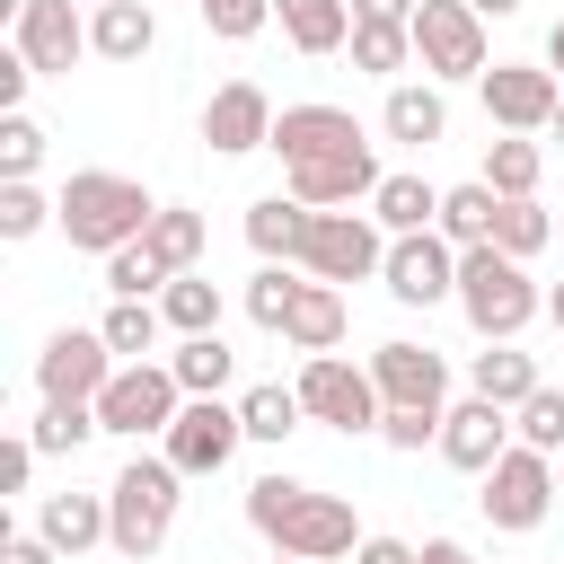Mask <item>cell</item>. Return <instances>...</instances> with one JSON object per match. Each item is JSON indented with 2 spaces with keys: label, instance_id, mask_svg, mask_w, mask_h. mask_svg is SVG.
Instances as JSON below:
<instances>
[{
  "label": "cell",
  "instance_id": "obj_1",
  "mask_svg": "<svg viewBox=\"0 0 564 564\" xmlns=\"http://www.w3.org/2000/svg\"><path fill=\"white\" fill-rule=\"evenodd\" d=\"M247 529L273 546V555H300V564H335V555H361V520L344 494H317L300 476H256L247 485Z\"/></svg>",
  "mask_w": 564,
  "mask_h": 564
},
{
  "label": "cell",
  "instance_id": "obj_2",
  "mask_svg": "<svg viewBox=\"0 0 564 564\" xmlns=\"http://www.w3.org/2000/svg\"><path fill=\"white\" fill-rule=\"evenodd\" d=\"M53 203H62V220H53V229H62L79 256L141 247V238H150V220H159L150 185H141V176H115V167H70V185H62Z\"/></svg>",
  "mask_w": 564,
  "mask_h": 564
},
{
  "label": "cell",
  "instance_id": "obj_3",
  "mask_svg": "<svg viewBox=\"0 0 564 564\" xmlns=\"http://www.w3.org/2000/svg\"><path fill=\"white\" fill-rule=\"evenodd\" d=\"M546 308V291L529 282V264L520 256H502V247H467L458 256V317L485 335V344H520V326Z\"/></svg>",
  "mask_w": 564,
  "mask_h": 564
},
{
  "label": "cell",
  "instance_id": "obj_4",
  "mask_svg": "<svg viewBox=\"0 0 564 564\" xmlns=\"http://www.w3.org/2000/svg\"><path fill=\"white\" fill-rule=\"evenodd\" d=\"M176 485H185V476H176L167 458H123V467H115V485H106V520H115V538H106V546H115L123 564H150V555L167 546L176 502H185Z\"/></svg>",
  "mask_w": 564,
  "mask_h": 564
},
{
  "label": "cell",
  "instance_id": "obj_5",
  "mask_svg": "<svg viewBox=\"0 0 564 564\" xmlns=\"http://www.w3.org/2000/svg\"><path fill=\"white\" fill-rule=\"evenodd\" d=\"M476 485H485V494H476V511H485L494 529H511V538H529V529L564 502V494H555V458H546V449H529V441H511Z\"/></svg>",
  "mask_w": 564,
  "mask_h": 564
},
{
  "label": "cell",
  "instance_id": "obj_6",
  "mask_svg": "<svg viewBox=\"0 0 564 564\" xmlns=\"http://www.w3.org/2000/svg\"><path fill=\"white\" fill-rule=\"evenodd\" d=\"M388 264V229L370 212H308V238H300V273L308 282H370Z\"/></svg>",
  "mask_w": 564,
  "mask_h": 564
},
{
  "label": "cell",
  "instance_id": "obj_7",
  "mask_svg": "<svg viewBox=\"0 0 564 564\" xmlns=\"http://www.w3.org/2000/svg\"><path fill=\"white\" fill-rule=\"evenodd\" d=\"M414 62H423L432 88H441V79H485V70H494L485 18H476L467 0H423V9H414Z\"/></svg>",
  "mask_w": 564,
  "mask_h": 564
},
{
  "label": "cell",
  "instance_id": "obj_8",
  "mask_svg": "<svg viewBox=\"0 0 564 564\" xmlns=\"http://www.w3.org/2000/svg\"><path fill=\"white\" fill-rule=\"evenodd\" d=\"M115 370H123V361L106 352L97 326H53L44 352H35V397H44V405H97Z\"/></svg>",
  "mask_w": 564,
  "mask_h": 564
},
{
  "label": "cell",
  "instance_id": "obj_9",
  "mask_svg": "<svg viewBox=\"0 0 564 564\" xmlns=\"http://www.w3.org/2000/svg\"><path fill=\"white\" fill-rule=\"evenodd\" d=\"M300 405H308V423H335V432H379V379H370V361H344V352H317V361H300Z\"/></svg>",
  "mask_w": 564,
  "mask_h": 564
},
{
  "label": "cell",
  "instance_id": "obj_10",
  "mask_svg": "<svg viewBox=\"0 0 564 564\" xmlns=\"http://www.w3.org/2000/svg\"><path fill=\"white\" fill-rule=\"evenodd\" d=\"M176 414H185V388H176V370H167V361H123V370L106 379V397H97V423H106V432H123V441L167 432Z\"/></svg>",
  "mask_w": 564,
  "mask_h": 564
},
{
  "label": "cell",
  "instance_id": "obj_11",
  "mask_svg": "<svg viewBox=\"0 0 564 564\" xmlns=\"http://www.w3.org/2000/svg\"><path fill=\"white\" fill-rule=\"evenodd\" d=\"M476 97H485V123L494 132H546L555 123V106H564V79L546 70V62H494L485 79H476Z\"/></svg>",
  "mask_w": 564,
  "mask_h": 564
},
{
  "label": "cell",
  "instance_id": "obj_12",
  "mask_svg": "<svg viewBox=\"0 0 564 564\" xmlns=\"http://www.w3.org/2000/svg\"><path fill=\"white\" fill-rule=\"evenodd\" d=\"M159 441H167L159 458H167L176 476H220V467L238 458L247 423H238V405H229V397H185V414H176Z\"/></svg>",
  "mask_w": 564,
  "mask_h": 564
},
{
  "label": "cell",
  "instance_id": "obj_13",
  "mask_svg": "<svg viewBox=\"0 0 564 564\" xmlns=\"http://www.w3.org/2000/svg\"><path fill=\"white\" fill-rule=\"evenodd\" d=\"M379 282H388V300H397V308L458 300V247H449L441 229H423V238H388V264H379Z\"/></svg>",
  "mask_w": 564,
  "mask_h": 564
},
{
  "label": "cell",
  "instance_id": "obj_14",
  "mask_svg": "<svg viewBox=\"0 0 564 564\" xmlns=\"http://www.w3.org/2000/svg\"><path fill=\"white\" fill-rule=\"evenodd\" d=\"M370 379H379V405H423V414H449V361L432 344H405L388 335L370 352Z\"/></svg>",
  "mask_w": 564,
  "mask_h": 564
},
{
  "label": "cell",
  "instance_id": "obj_15",
  "mask_svg": "<svg viewBox=\"0 0 564 564\" xmlns=\"http://www.w3.org/2000/svg\"><path fill=\"white\" fill-rule=\"evenodd\" d=\"M9 44L35 62V79H70V62L88 53V18H79V0H26Z\"/></svg>",
  "mask_w": 564,
  "mask_h": 564
},
{
  "label": "cell",
  "instance_id": "obj_16",
  "mask_svg": "<svg viewBox=\"0 0 564 564\" xmlns=\"http://www.w3.org/2000/svg\"><path fill=\"white\" fill-rule=\"evenodd\" d=\"M203 141L220 159H247V150H273V97L256 79H220L203 97Z\"/></svg>",
  "mask_w": 564,
  "mask_h": 564
},
{
  "label": "cell",
  "instance_id": "obj_17",
  "mask_svg": "<svg viewBox=\"0 0 564 564\" xmlns=\"http://www.w3.org/2000/svg\"><path fill=\"white\" fill-rule=\"evenodd\" d=\"M273 150H282V167H308V159H335V150H361V123L344 115V106H282L273 115Z\"/></svg>",
  "mask_w": 564,
  "mask_h": 564
},
{
  "label": "cell",
  "instance_id": "obj_18",
  "mask_svg": "<svg viewBox=\"0 0 564 564\" xmlns=\"http://www.w3.org/2000/svg\"><path fill=\"white\" fill-rule=\"evenodd\" d=\"M502 449H511V414H502V405L467 397V405H449V414H441V458H449L458 476H485Z\"/></svg>",
  "mask_w": 564,
  "mask_h": 564
},
{
  "label": "cell",
  "instance_id": "obj_19",
  "mask_svg": "<svg viewBox=\"0 0 564 564\" xmlns=\"http://www.w3.org/2000/svg\"><path fill=\"white\" fill-rule=\"evenodd\" d=\"M35 538H44L62 564H79L88 546H106V538H115L106 494H44V502H35Z\"/></svg>",
  "mask_w": 564,
  "mask_h": 564
},
{
  "label": "cell",
  "instance_id": "obj_20",
  "mask_svg": "<svg viewBox=\"0 0 564 564\" xmlns=\"http://www.w3.org/2000/svg\"><path fill=\"white\" fill-rule=\"evenodd\" d=\"M538 388H546V379H538V361H529L520 344H485V352L467 361V397H485V405H502V414H520Z\"/></svg>",
  "mask_w": 564,
  "mask_h": 564
},
{
  "label": "cell",
  "instance_id": "obj_21",
  "mask_svg": "<svg viewBox=\"0 0 564 564\" xmlns=\"http://www.w3.org/2000/svg\"><path fill=\"white\" fill-rule=\"evenodd\" d=\"M273 26H282V44L291 53H344L352 44V0H273Z\"/></svg>",
  "mask_w": 564,
  "mask_h": 564
},
{
  "label": "cell",
  "instance_id": "obj_22",
  "mask_svg": "<svg viewBox=\"0 0 564 564\" xmlns=\"http://www.w3.org/2000/svg\"><path fill=\"white\" fill-rule=\"evenodd\" d=\"M379 132H388V141H405V150H432V141L449 132L441 88H432V79H397V88H388V106H379Z\"/></svg>",
  "mask_w": 564,
  "mask_h": 564
},
{
  "label": "cell",
  "instance_id": "obj_23",
  "mask_svg": "<svg viewBox=\"0 0 564 564\" xmlns=\"http://www.w3.org/2000/svg\"><path fill=\"white\" fill-rule=\"evenodd\" d=\"M150 44H159L150 0H106V9H88V53H97V62H141Z\"/></svg>",
  "mask_w": 564,
  "mask_h": 564
},
{
  "label": "cell",
  "instance_id": "obj_24",
  "mask_svg": "<svg viewBox=\"0 0 564 564\" xmlns=\"http://www.w3.org/2000/svg\"><path fill=\"white\" fill-rule=\"evenodd\" d=\"M370 220L388 229V238H423V229H441V185H423V176H379V194H370Z\"/></svg>",
  "mask_w": 564,
  "mask_h": 564
},
{
  "label": "cell",
  "instance_id": "obj_25",
  "mask_svg": "<svg viewBox=\"0 0 564 564\" xmlns=\"http://www.w3.org/2000/svg\"><path fill=\"white\" fill-rule=\"evenodd\" d=\"M300 238H308V203L300 194H256L247 203V247L264 264H300Z\"/></svg>",
  "mask_w": 564,
  "mask_h": 564
},
{
  "label": "cell",
  "instance_id": "obj_26",
  "mask_svg": "<svg viewBox=\"0 0 564 564\" xmlns=\"http://www.w3.org/2000/svg\"><path fill=\"white\" fill-rule=\"evenodd\" d=\"M494 220H502V194L476 176V185H441V238L467 256V247H494Z\"/></svg>",
  "mask_w": 564,
  "mask_h": 564
},
{
  "label": "cell",
  "instance_id": "obj_27",
  "mask_svg": "<svg viewBox=\"0 0 564 564\" xmlns=\"http://www.w3.org/2000/svg\"><path fill=\"white\" fill-rule=\"evenodd\" d=\"M282 344H291V352H308V361H317V352H335V344H344V291H335V282H300V308H291Z\"/></svg>",
  "mask_w": 564,
  "mask_h": 564
},
{
  "label": "cell",
  "instance_id": "obj_28",
  "mask_svg": "<svg viewBox=\"0 0 564 564\" xmlns=\"http://www.w3.org/2000/svg\"><path fill=\"white\" fill-rule=\"evenodd\" d=\"M538 176H546V150H538L529 132H494V141H485V185H494L502 203H529Z\"/></svg>",
  "mask_w": 564,
  "mask_h": 564
},
{
  "label": "cell",
  "instance_id": "obj_29",
  "mask_svg": "<svg viewBox=\"0 0 564 564\" xmlns=\"http://www.w3.org/2000/svg\"><path fill=\"white\" fill-rule=\"evenodd\" d=\"M167 370H176V388H185V397H220V388L238 379V352H229L220 335H176Z\"/></svg>",
  "mask_w": 564,
  "mask_h": 564
},
{
  "label": "cell",
  "instance_id": "obj_30",
  "mask_svg": "<svg viewBox=\"0 0 564 564\" xmlns=\"http://www.w3.org/2000/svg\"><path fill=\"white\" fill-rule=\"evenodd\" d=\"M352 70H370V79H388L397 88V70L414 62V26H388V18H352Z\"/></svg>",
  "mask_w": 564,
  "mask_h": 564
},
{
  "label": "cell",
  "instance_id": "obj_31",
  "mask_svg": "<svg viewBox=\"0 0 564 564\" xmlns=\"http://www.w3.org/2000/svg\"><path fill=\"white\" fill-rule=\"evenodd\" d=\"M159 317H167L176 335H220V282H212V273H176V282L159 291Z\"/></svg>",
  "mask_w": 564,
  "mask_h": 564
},
{
  "label": "cell",
  "instance_id": "obj_32",
  "mask_svg": "<svg viewBox=\"0 0 564 564\" xmlns=\"http://www.w3.org/2000/svg\"><path fill=\"white\" fill-rule=\"evenodd\" d=\"M238 423H247V441H291V432L308 423V405H300V388L264 379V388H247V397H238Z\"/></svg>",
  "mask_w": 564,
  "mask_h": 564
},
{
  "label": "cell",
  "instance_id": "obj_33",
  "mask_svg": "<svg viewBox=\"0 0 564 564\" xmlns=\"http://www.w3.org/2000/svg\"><path fill=\"white\" fill-rule=\"evenodd\" d=\"M159 300H115L106 317H97V335H106V352L115 361H150V344H159Z\"/></svg>",
  "mask_w": 564,
  "mask_h": 564
},
{
  "label": "cell",
  "instance_id": "obj_34",
  "mask_svg": "<svg viewBox=\"0 0 564 564\" xmlns=\"http://www.w3.org/2000/svg\"><path fill=\"white\" fill-rule=\"evenodd\" d=\"M150 256H159L167 273H194V264H203V212L159 203V220H150Z\"/></svg>",
  "mask_w": 564,
  "mask_h": 564
},
{
  "label": "cell",
  "instance_id": "obj_35",
  "mask_svg": "<svg viewBox=\"0 0 564 564\" xmlns=\"http://www.w3.org/2000/svg\"><path fill=\"white\" fill-rule=\"evenodd\" d=\"M494 247H502V256H520V264H529V256H546V247H555V212H546L538 194H529V203H502Z\"/></svg>",
  "mask_w": 564,
  "mask_h": 564
},
{
  "label": "cell",
  "instance_id": "obj_36",
  "mask_svg": "<svg viewBox=\"0 0 564 564\" xmlns=\"http://www.w3.org/2000/svg\"><path fill=\"white\" fill-rule=\"evenodd\" d=\"M300 282H308V273H291V264H264V273L247 282V317H256L264 335H282V326H291V308H300Z\"/></svg>",
  "mask_w": 564,
  "mask_h": 564
},
{
  "label": "cell",
  "instance_id": "obj_37",
  "mask_svg": "<svg viewBox=\"0 0 564 564\" xmlns=\"http://www.w3.org/2000/svg\"><path fill=\"white\" fill-rule=\"evenodd\" d=\"M97 432H106V423H97V405H44V414L26 423V441H35L44 458H70V449H79V441H97Z\"/></svg>",
  "mask_w": 564,
  "mask_h": 564
},
{
  "label": "cell",
  "instance_id": "obj_38",
  "mask_svg": "<svg viewBox=\"0 0 564 564\" xmlns=\"http://www.w3.org/2000/svg\"><path fill=\"white\" fill-rule=\"evenodd\" d=\"M35 167H44V123L0 115V185H35Z\"/></svg>",
  "mask_w": 564,
  "mask_h": 564
},
{
  "label": "cell",
  "instance_id": "obj_39",
  "mask_svg": "<svg viewBox=\"0 0 564 564\" xmlns=\"http://www.w3.org/2000/svg\"><path fill=\"white\" fill-rule=\"evenodd\" d=\"M167 282H176V273H167V264L150 256V238H141V247H115V256H106V291H115V300H150V291H167Z\"/></svg>",
  "mask_w": 564,
  "mask_h": 564
},
{
  "label": "cell",
  "instance_id": "obj_40",
  "mask_svg": "<svg viewBox=\"0 0 564 564\" xmlns=\"http://www.w3.org/2000/svg\"><path fill=\"white\" fill-rule=\"evenodd\" d=\"M194 18H203L220 44H247V35L273 26V0H194Z\"/></svg>",
  "mask_w": 564,
  "mask_h": 564
},
{
  "label": "cell",
  "instance_id": "obj_41",
  "mask_svg": "<svg viewBox=\"0 0 564 564\" xmlns=\"http://www.w3.org/2000/svg\"><path fill=\"white\" fill-rule=\"evenodd\" d=\"M511 432H520L529 449H546V458H555V449H564V388H538V397L511 414Z\"/></svg>",
  "mask_w": 564,
  "mask_h": 564
},
{
  "label": "cell",
  "instance_id": "obj_42",
  "mask_svg": "<svg viewBox=\"0 0 564 564\" xmlns=\"http://www.w3.org/2000/svg\"><path fill=\"white\" fill-rule=\"evenodd\" d=\"M44 220H62V203H44L35 185H0V238L18 247V238H35Z\"/></svg>",
  "mask_w": 564,
  "mask_h": 564
},
{
  "label": "cell",
  "instance_id": "obj_43",
  "mask_svg": "<svg viewBox=\"0 0 564 564\" xmlns=\"http://www.w3.org/2000/svg\"><path fill=\"white\" fill-rule=\"evenodd\" d=\"M379 441H388V449H423V441L441 449V414H423V405H388V414H379Z\"/></svg>",
  "mask_w": 564,
  "mask_h": 564
},
{
  "label": "cell",
  "instance_id": "obj_44",
  "mask_svg": "<svg viewBox=\"0 0 564 564\" xmlns=\"http://www.w3.org/2000/svg\"><path fill=\"white\" fill-rule=\"evenodd\" d=\"M35 458H44V449H35L26 432H9V441H0V494H26V485H35Z\"/></svg>",
  "mask_w": 564,
  "mask_h": 564
},
{
  "label": "cell",
  "instance_id": "obj_45",
  "mask_svg": "<svg viewBox=\"0 0 564 564\" xmlns=\"http://www.w3.org/2000/svg\"><path fill=\"white\" fill-rule=\"evenodd\" d=\"M0 564H62V555H53L35 529H9V538H0Z\"/></svg>",
  "mask_w": 564,
  "mask_h": 564
},
{
  "label": "cell",
  "instance_id": "obj_46",
  "mask_svg": "<svg viewBox=\"0 0 564 564\" xmlns=\"http://www.w3.org/2000/svg\"><path fill=\"white\" fill-rule=\"evenodd\" d=\"M352 564H423V546H405V538H361Z\"/></svg>",
  "mask_w": 564,
  "mask_h": 564
},
{
  "label": "cell",
  "instance_id": "obj_47",
  "mask_svg": "<svg viewBox=\"0 0 564 564\" xmlns=\"http://www.w3.org/2000/svg\"><path fill=\"white\" fill-rule=\"evenodd\" d=\"M423 0H352V18H388V26H414Z\"/></svg>",
  "mask_w": 564,
  "mask_h": 564
},
{
  "label": "cell",
  "instance_id": "obj_48",
  "mask_svg": "<svg viewBox=\"0 0 564 564\" xmlns=\"http://www.w3.org/2000/svg\"><path fill=\"white\" fill-rule=\"evenodd\" d=\"M423 564H485V555L458 546V538H423Z\"/></svg>",
  "mask_w": 564,
  "mask_h": 564
},
{
  "label": "cell",
  "instance_id": "obj_49",
  "mask_svg": "<svg viewBox=\"0 0 564 564\" xmlns=\"http://www.w3.org/2000/svg\"><path fill=\"white\" fill-rule=\"evenodd\" d=\"M546 70H555V79H564V18H555V26H546Z\"/></svg>",
  "mask_w": 564,
  "mask_h": 564
},
{
  "label": "cell",
  "instance_id": "obj_50",
  "mask_svg": "<svg viewBox=\"0 0 564 564\" xmlns=\"http://www.w3.org/2000/svg\"><path fill=\"white\" fill-rule=\"evenodd\" d=\"M467 9H476V18H511L520 0H467Z\"/></svg>",
  "mask_w": 564,
  "mask_h": 564
},
{
  "label": "cell",
  "instance_id": "obj_51",
  "mask_svg": "<svg viewBox=\"0 0 564 564\" xmlns=\"http://www.w3.org/2000/svg\"><path fill=\"white\" fill-rule=\"evenodd\" d=\"M546 317H555V326H564V282H555V291H546Z\"/></svg>",
  "mask_w": 564,
  "mask_h": 564
},
{
  "label": "cell",
  "instance_id": "obj_52",
  "mask_svg": "<svg viewBox=\"0 0 564 564\" xmlns=\"http://www.w3.org/2000/svg\"><path fill=\"white\" fill-rule=\"evenodd\" d=\"M546 132H555V150H564V106H555V123H546Z\"/></svg>",
  "mask_w": 564,
  "mask_h": 564
},
{
  "label": "cell",
  "instance_id": "obj_53",
  "mask_svg": "<svg viewBox=\"0 0 564 564\" xmlns=\"http://www.w3.org/2000/svg\"><path fill=\"white\" fill-rule=\"evenodd\" d=\"M79 9H106V0H79Z\"/></svg>",
  "mask_w": 564,
  "mask_h": 564
},
{
  "label": "cell",
  "instance_id": "obj_54",
  "mask_svg": "<svg viewBox=\"0 0 564 564\" xmlns=\"http://www.w3.org/2000/svg\"><path fill=\"white\" fill-rule=\"evenodd\" d=\"M273 564H300V555H273Z\"/></svg>",
  "mask_w": 564,
  "mask_h": 564
},
{
  "label": "cell",
  "instance_id": "obj_55",
  "mask_svg": "<svg viewBox=\"0 0 564 564\" xmlns=\"http://www.w3.org/2000/svg\"><path fill=\"white\" fill-rule=\"evenodd\" d=\"M555 494H564V476H555Z\"/></svg>",
  "mask_w": 564,
  "mask_h": 564
},
{
  "label": "cell",
  "instance_id": "obj_56",
  "mask_svg": "<svg viewBox=\"0 0 564 564\" xmlns=\"http://www.w3.org/2000/svg\"><path fill=\"white\" fill-rule=\"evenodd\" d=\"M555 238H564V220H555Z\"/></svg>",
  "mask_w": 564,
  "mask_h": 564
}]
</instances>
